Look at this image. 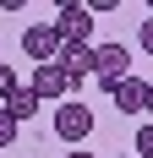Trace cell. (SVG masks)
Wrapping results in <instances>:
<instances>
[{
    "label": "cell",
    "instance_id": "5bb4252c",
    "mask_svg": "<svg viewBox=\"0 0 153 158\" xmlns=\"http://www.w3.org/2000/svg\"><path fill=\"white\" fill-rule=\"evenodd\" d=\"M66 158H93V153H82V147H76V153H66Z\"/></svg>",
    "mask_w": 153,
    "mask_h": 158
},
{
    "label": "cell",
    "instance_id": "5b68a950",
    "mask_svg": "<svg viewBox=\"0 0 153 158\" xmlns=\"http://www.w3.org/2000/svg\"><path fill=\"white\" fill-rule=\"evenodd\" d=\"M55 65H60L66 77H71V87H76L82 77H93V65H98V49H93V44H60Z\"/></svg>",
    "mask_w": 153,
    "mask_h": 158
},
{
    "label": "cell",
    "instance_id": "8fae6325",
    "mask_svg": "<svg viewBox=\"0 0 153 158\" xmlns=\"http://www.w3.org/2000/svg\"><path fill=\"white\" fill-rule=\"evenodd\" d=\"M16 142V120L6 114V104H0V147H11Z\"/></svg>",
    "mask_w": 153,
    "mask_h": 158
},
{
    "label": "cell",
    "instance_id": "30bf717a",
    "mask_svg": "<svg viewBox=\"0 0 153 158\" xmlns=\"http://www.w3.org/2000/svg\"><path fill=\"white\" fill-rule=\"evenodd\" d=\"M16 87H22V82H16V71H11V65H0V104H6Z\"/></svg>",
    "mask_w": 153,
    "mask_h": 158
},
{
    "label": "cell",
    "instance_id": "3957f363",
    "mask_svg": "<svg viewBox=\"0 0 153 158\" xmlns=\"http://www.w3.org/2000/svg\"><path fill=\"white\" fill-rule=\"evenodd\" d=\"M93 77L115 93V87L131 77V49H126V44H98V65H93Z\"/></svg>",
    "mask_w": 153,
    "mask_h": 158
},
{
    "label": "cell",
    "instance_id": "277c9868",
    "mask_svg": "<svg viewBox=\"0 0 153 158\" xmlns=\"http://www.w3.org/2000/svg\"><path fill=\"white\" fill-rule=\"evenodd\" d=\"M55 27H60L66 44H93V11L88 6H60L55 11Z\"/></svg>",
    "mask_w": 153,
    "mask_h": 158
},
{
    "label": "cell",
    "instance_id": "8992f818",
    "mask_svg": "<svg viewBox=\"0 0 153 158\" xmlns=\"http://www.w3.org/2000/svg\"><path fill=\"white\" fill-rule=\"evenodd\" d=\"M33 93H38V104L44 98H66L71 93V77H66L60 65H33Z\"/></svg>",
    "mask_w": 153,
    "mask_h": 158
},
{
    "label": "cell",
    "instance_id": "52a82bcc",
    "mask_svg": "<svg viewBox=\"0 0 153 158\" xmlns=\"http://www.w3.org/2000/svg\"><path fill=\"white\" fill-rule=\"evenodd\" d=\"M109 98H115V109H120V114H142V109H148V82H142V77H126Z\"/></svg>",
    "mask_w": 153,
    "mask_h": 158
},
{
    "label": "cell",
    "instance_id": "ba28073f",
    "mask_svg": "<svg viewBox=\"0 0 153 158\" xmlns=\"http://www.w3.org/2000/svg\"><path fill=\"white\" fill-rule=\"evenodd\" d=\"M6 114H11L16 126H22V120H33V114H38V93H33V87H16V93L6 98Z\"/></svg>",
    "mask_w": 153,
    "mask_h": 158
},
{
    "label": "cell",
    "instance_id": "7c38bea8",
    "mask_svg": "<svg viewBox=\"0 0 153 158\" xmlns=\"http://www.w3.org/2000/svg\"><path fill=\"white\" fill-rule=\"evenodd\" d=\"M142 49H148V55H153V16H148V22H142Z\"/></svg>",
    "mask_w": 153,
    "mask_h": 158
},
{
    "label": "cell",
    "instance_id": "4fadbf2b",
    "mask_svg": "<svg viewBox=\"0 0 153 158\" xmlns=\"http://www.w3.org/2000/svg\"><path fill=\"white\" fill-rule=\"evenodd\" d=\"M142 114H153V82H148V109H142Z\"/></svg>",
    "mask_w": 153,
    "mask_h": 158
},
{
    "label": "cell",
    "instance_id": "7a4b0ae2",
    "mask_svg": "<svg viewBox=\"0 0 153 158\" xmlns=\"http://www.w3.org/2000/svg\"><path fill=\"white\" fill-rule=\"evenodd\" d=\"M60 27L55 22H33V27H22V55H28L33 65H55V55H60Z\"/></svg>",
    "mask_w": 153,
    "mask_h": 158
},
{
    "label": "cell",
    "instance_id": "9c48e42d",
    "mask_svg": "<svg viewBox=\"0 0 153 158\" xmlns=\"http://www.w3.org/2000/svg\"><path fill=\"white\" fill-rule=\"evenodd\" d=\"M131 147H137V158H153V120L137 131V142H131Z\"/></svg>",
    "mask_w": 153,
    "mask_h": 158
},
{
    "label": "cell",
    "instance_id": "6da1fadb",
    "mask_svg": "<svg viewBox=\"0 0 153 158\" xmlns=\"http://www.w3.org/2000/svg\"><path fill=\"white\" fill-rule=\"evenodd\" d=\"M55 136L71 142V147H82V142L93 136V109L82 104V98H66L60 109H55Z\"/></svg>",
    "mask_w": 153,
    "mask_h": 158
}]
</instances>
